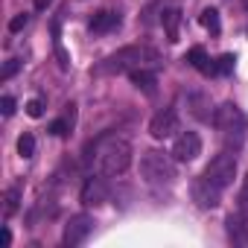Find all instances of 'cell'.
Returning <instances> with one entry per match:
<instances>
[{
    "label": "cell",
    "mask_w": 248,
    "mask_h": 248,
    "mask_svg": "<svg viewBox=\"0 0 248 248\" xmlns=\"http://www.w3.org/2000/svg\"><path fill=\"white\" fill-rule=\"evenodd\" d=\"M88 164H96V172L99 175H123L129 167H132V146L129 140H123V138H102L91 146V155H88Z\"/></svg>",
    "instance_id": "1"
},
{
    "label": "cell",
    "mask_w": 248,
    "mask_h": 248,
    "mask_svg": "<svg viewBox=\"0 0 248 248\" xmlns=\"http://www.w3.org/2000/svg\"><path fill=\"white\" fill-rule=\"evenodd\" d=\"M129 79H132V85L135 88H140L143 93H155L158 91V76H155V70H149V67H138V70H129Z\"/></svg>",
    "instance_id": "12"
},
{
    "label": "cell",
    "mask_w": 248,
    "mask_h": 248,
    "mask_svg": "<svg viewBox=\"0 0 248 248\" xmlns=\"http://www.w3.org/2000/svg\"><path fill=\"white\" fill-rule=\"evenodd\" d=\"M27 21H30V15H15V18L9 21V32H21V30L27 27Z\"/></svg>",
    "instance_id": "22"
},
{
    "label": "cell",
    "mask_w": 248,
    "mask_h": 248,
    "mask_svg": "<svg viewBox=\"0 0 248 248\" xmlns=\"http://www.w3.org/2000/svg\"><path fill=\"white\" fill-rule=\"evenodd\" d=\"M73 123H76V105L67 102V105H64V117L56 120V123H50V135H56V138H67V135L73 132Z\"/></svg>",
    "instance_id": "13"
},
{
    "label": "cell",
    "mask_w": 248,
    "mask_h": 248,
    "mask_svg": "<svg viewBox=\"0 0 248 248\" xmlns=\"http://www.w3.org/2000/svg\"><path fill=\"white\" fill-rule=\"evenodd\" d=\"M190 196H193V202L202 207V210H213V207H219V202H222V187H216L210 178H196L193 184H190Z\"/></svg>",
    "instance_id": "6"
},
{
    "label": "cell",
    "mask_w": 248,
    "mask_h": 248,
    "mask_svg": "<svg viewBox=\"0 0 248 248\" xmlns=\"http://www.w3.org/2000/svg\"><path fill=\"white\" fill-rule=\"evenodd\" d=\"M18 152H21V158H32V155H35V138H32L30 132H24V135L18 138Z\"/></svg>",
    "instance_id": "18"
},
{
    "label": "cell",
    "mask_w": 248,
    "mask_h": 248,
    "mask_svg": "<svg viewBox=\"0 0 248 248\" xmlns=\"http://www.w3.org/2000/svg\"><path fill=\"white\" fill-rule=\"evenodd\" d=\"M9 245H12V231L3 228V248H9Z\"/></svg>",
    "instance_id": "25"
},
{
    "label": "cell",
    "mask_w": 248,
    "mask_h": 248,
    "mask_svg": "<svg viewBox=\"0 0 248 248\" xmlns=\"http://www.w3.org/2000/svg\"><path fill=\"white\" fill-rule=\"evenodd\" d=\"M0 111H3V117H12L15 114V99L12 96H3V99H0Z\"/></svg>",
    "instance_id": "23"
},
{
    "label": "cell",
    "mask_w": 248,
    "mask_h": 248,
    "mask_svg": "<svg viewBox=\"0 0 248 248\" xmlns=\"http://www.w3.org/2000/svg\"><path fill=\"white\" fill-rule=\"evenodd\" d=\"M233 62H236V59H233L231 53H225V56L219 59V64H216V73H222V76H228V73L233 70Z\"/></svg>",
    "instance_id": "20"
},
{
    "label": "cell",
    "mask_w": 248,
    "mask_h": 248,
    "mask_svg": "<svg viewBox=\"0 0 248 248\" xmlns=\"http://www.w3.org/2000/svg\"><path fill=\"white\" fill-rule=\"evenodd\" d=\"M242 6H245V9H248V0H242Z\"/></svg>",
    "instance_id": "27"
},
{
    "label": "cell",
    "mask_w": 248,
    "mask_h": 248,
    "mask_svg": "<svg viewBox=\"0 0 248 248\" xmlns=\"http://www.w3.org/2000/svg\"><path fill=\"white\" fill-rule=\"evenodd\" d=\"M204 178H210L216 187H231L233 184V178H236V158L233 155H228V152H222V155H216L210 164H207V170H204Z\"/></svg>",
    "instance_id": "5"
},
{
    "label": "cell",
    "mask_w": 248,
    "mask_h": 248,
    "mask_svg": "<svg viewBox=\"0 0 248 248\" xmlns=\"http://www.w3.org/2000/svg\"><path fill=\"white\" fill-rule=\"evenodd\" d=\"M161 24H164V30H167V41L170 44H175L178 41V27H181V9H164L161 12Z\"/></svg>",
    "instance_id": "14"
},
{
    "label": "cell",
    "mask_w": 248,
    "mask_h": 248,
    "mask_svg": "<svg viewBox=\"0 0 248 248\" xmlns=\"http://www.w3.org/2000/svg\"><path fill=\"white\" fill-rule=\"evenodd\" d=\"M50 3H53V0H35V9H38V12H41V9H47V6H50Z\"/></svg>",
    "instance_id": "26"
},
{
    "label": "cell",
    "mask_w": 248,
    "mask_h": 248,
    "mask_svg": "<svg viewBox=\"0 0 248 248\" xmlns=\"http://www.w3.org/2000/svg\"><path fill=\"white\" fill-rule=\"evenodd\" d=\"M239 204H242V210H248V175H245V184H242V193H239Z\"/></svg>",
    "instance_id": "24"
},
{
    "label": "cell",
    "mask_w": 248,
    "mask_h": 248,
    "mask_svg": "<svg viewBox=\"0 0 248 248\" xmlns=\"http://www.w3.org/2000/svg\"><path fill=\"white\" fill-rule=\"evenodd\" d=\"M140 175L152 184H172L175 181V158L152 149L140 158Z\"/></svg>",
    "instance_id": "4"
},
{
    "label": "cell",
    "mask_w": 248,
    "mask_h": 248,
    "mask_svg": "<svg viewBox=\"0 0 248 248\" xmlns=\"http://www.w3.org/2000/svg\"><path fill=\"white\" fill-rule=\"evenodd\" d=\"M161 62V53L155 47H146V44H132V47H123L117 53H111L108 59H102L93 73L96 76H108V73H129V70H138V67H152Z\"/></svg>",
    "instance_id": "2"
},
{
    "label": "cell",
    "mask_w": 248,
    "mask_h": 248,
    "mask_svg": "<svg viewBox=\"0 0 248 248\" xmlns=\"http://www.w3.org/2000/svg\"><path fill=\"white\" fill-rule=\"evenodd\" d=\"M213 126H216L228 140L242 143V140H245V132H248V117L242 114L239 105H233V102H222V105L213 111Z\"/></svg>",
    "instance_id": "3"
},
{
    "label": "cell",
    "mask_w": 248,
    "mask_h": 248,
    "mask_svg": "<svg viewBox=\"0 0 248 248\" xmlns=\"http://www.w3.org/2000/svg\"><path fill=\"white\" fill-rule=\"evenodd\" d=\"M18 70H21V62H18V59H9V62H6V67L0 70V82H6V79H12V76H15Z\"/></svg>",
    "instance_id": "19"
},
{
    "label": "cell",
    "mask_w": 248,
    "mask_h": 248,
    "mask_svg": "<svg viewBox=\"0 0 248 248\" xmlns=\"http://www.w3.org/2000/svg\"><path fill=\"white\" fill-rule=\"evenodd\" d=\"M108 202V184L102 178H88L82 187V204L85 207H99Z\"/></svg>",
    "instance_id": "10"
},
{
    "label": "cell",
    "mask_w": 248,
    "mask_h": 248,
    "mask_svg": "<svg viewBox=\"0 0 248 248\" xmlns=\"http://www.w3.org/2000/svg\"><path fill=\"white\" fill-rule=\"evenodd\" d=\"M117 27H120V15L111 12V9L96 12V15L91 18V24H88V30L96 32V35H105V32H111V30H117Z\"/></svg>",
    "instance_id": "11"
},
{
    "label": "cell",
    "mask_w": 248,
    "mask_h": 248,
    "mask_svg": "<svg viewBox=\"0 0 248 248\" xmlns=\"http://www.w3.org/2000/svg\"><path fill=\"white\" fill-rule=\"evenodd\" d=\"M199 24H202L204 30H210L213 35H219V30H222V24H219V12H216V9H204V12L199 15Z\"/></svg>",
    "instance_id": "17"
},
{
    "label": "cell",
    "mask_w": 248,
    "mask_h": 248,
    "mask_svg": "<svg viewBox=\"0 0 248 248\" xmlns=\"http://www.w3.org/2000/svg\"><path fill=\"white\" fill-rule=\"evenodd\" d=\"M187 62L199 70V73H204V76H210V73H216V64L210 62V56L204 53V47H193L190 53H187Z\"/></svg>",
    "instance_id": "15"
},
{
    "label": "cell",
    "mask_w": 248,
    "mask_h": 248,
    "mask_svg": "<svg viewBox=\"0 0 248 248\" xmlns=\"http://www.w3.org/2000/svg\"><path fill=\"white\" fill-rule=\"evenodd\" d=\"M199 155H202V138L196 132H181L172 143V158L187 164V161H196Z\"/></svg>",
    "instance_id": "9"
},
{
    "label": "cell",
    "mask_w": 248,
    "mask_h": 248,
    "mask_svg": "<svg viewBox=\"0 0 248 248\" xmlns=\"http://www.w3.org/2000/svg\"><path fill=\"white\" fill-rule=\"evenodd\" d=\"M91 231H93V219H91L88 213L70 216V222H67V228H64L62 242H64V245H70V248H76V245H82V242L91 236Z\"/></svg>",
    "instance_id": "7"
},
{
    "label": "cell",
    "mask_w": 248,
    "mask_h": 248,
    "mask_svg": "<svg viewBox=\"0 0 248 248\" xmlns=\"http://www.w3.org/2000/svg\"><path fill=\"white\" fill-rule=\"evenodd\" d=\"M24 108H27V114H30L32 120H38V117L44 114V102H41V99H30V102H27Z\"/></svg>",
    "instance_id": "21"
},
{
    "label": "cell",
    "mask_w": 248,
    "mask_h": 248,
    "mask_svg": "<svg viewBox=\"0 0 248 248\" xmlns=\"http://www.w3.org/2000/svg\"><path fill=\"white\" fill-rule=\"evenodd\" d=\"M18 207H21V190H18V187H12V190H6V199H3V219L15 216V213H18Z\"/></svg>",
    "instance_id": "16"
},
{
    "label": "cell",
    "mask_w": 248,
    "mask_h": 248,
    "mask_svg": "<svg viewBox=\"0 0 248 248\" xmlns=\"http://www.w3.org/2000/svg\"><path fill=\"white\" fill-rule=\"evenodd\" d=\"M175 132H178V114H175L172 108H164V111H158V114L152 117V123H149V135H152L155 140L175 138Z\"/></svg>",
    "instance_id": "8"
}]
</instances>
